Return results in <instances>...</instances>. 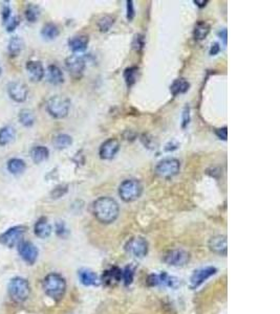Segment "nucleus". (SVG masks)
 <instances>
[{
  "label": "nucleus",
  "mask_w": 280,
  "mask_h": 314,
  "mask_svg": "<svg viewBox=\"0 0 280 314\" xmlns=\"http://www.w3.org/2000/svg\"><path fill=\"white\" fill-rule=\"evenodd\" d=\"M127 4V19L128 21H132L134 16H136V10H134V4L132 0H128Z\"/></svg>",
  "instance_id": "41"
},
{
  "label": "nucleus",
  "mask_w": 280,
  "mask_h": 314,
  "mask_svg": "<svg viewBox=\"0 0 280 314\" xmlns=\"http://www.w3.org/2000/svg\"><path fill=\"white\" fill-rule=\"evenodd\" d=\"M67 190H69V186H65V184H61V186H56L53 190V192H52V197L55 198V199L60 198V197L64 196L67 193Z\"/></svg>",
  "instance_id": "36"
},
{
  "label": "nucleus",
  "mask_w": 280,
  "mask_h": 314,
  "mask_svg": "<svg viewBox=\"0 0 280 314\" xmlns=\"http://www.w3.org/2000/svg\"><path fill=\"white\" fill-rule=\"evenodd\" d=\"M132 46L137 52L142 50L144 48V46H145L144 36L143 35H136V36H134V39H133V42H132Z\"/></svg>",
  "instance_id": "37"
},
{
  "label": "nucleus",
  "mask_w": 280,
  "mask_h": 314,
  "mask_svg": "<svg viewBox=\"0 0 280 314\" xmlns=\"http://www.w3.org/2000/svg\"><path fill=\"white\" fill-rule=\"evenodd\" d=\"M133 276H134V270L132 266H127L124 272H122V278L124 280V283L126 286L130 285L133 281Z\"/></svg>",
  "instance_id": "35"
},
{
  "label": "nucleus",
  "mask_w": 280,
  "mask_h": 314,
  "mask_svg": "<svg viewBox=\"0 0 280 314\" xmlns=\"http://www.w3.org/2000/svg\"><path fill=\"white\" fill-rule=\"evenodd\" d=\"M78 276H79L80 282L84 286H96L99 284V278L97 274L91 270V269L87 268L80 269L79 272H78Z\"/></svg>",
  "instance_id": "22"
},
{
  "label": "nucleus",
  "mask_w": 280,
  "mask_h": 314,
  "mask_svg": "<svg viewBox=\"0 0 280 314\" xmlns=\"http://www.w3.org/2000/svg\"><path fill=\"white\" fill-rule=\"evenodd\" d=\"M48 82L53 85H61L64 82V74L57 65H50L47 70Z\"/></svg>",
  "instance_id": "21"
},
{
  "label": "nucleus",
  "mask_w": 280,
  "mask_h": 314,
  "mask_svg": "<svg viewBox=\"0 0 280 314\" xmlns=\"http://www.w3.org/2000/svg\"><path fill=\"white\" fill-rule=\"evenodd\" d=\"M114 24H115V18L109 16V15H106L98 21V26H99L101 32H106L111 28V26H114Z\"/></svg>",
  "instance_id": "34"
},
{
  "label": "nucleus",
  "mask_w": 280,
  "mask_h": 314,
  "mask_svg": "<svg viewBox=\"0 0 280 314\" xmlns=\"http://www.w3.org/2000/svg\"><path fill=\"white\" fill-rule=\"evenodd\" d=\"M190 120H191V118H190V108L188 106L185 107L184 111H183V116H182V128H186L189 124H190Z\"/></svg>",
  "instance_id": "40"
},
{
  "label": "nucleus",
  "mask_w": 280,
  "mask_h": 314,
  "mask_svg": "<svg viewBox=\"0 0 280 314\" xmlns=\"http://www.w3.org/2000/svg\"><path fill=\"white\" fill-rule=\"evenodd\" d=\"M26 68L33 82H40L46 74V70H44V67L40 61H28Z\"/></svg>",
  "instance_id": "17"
},
{
  "label": "nucleus",
  "mask_w": 280,
  "mask_h": 314,
  "mask_svg": "<svg viewBox=\"0 0 280 314\" xmlns=\"http://www.w3.org/2000/svg\"><path fill=\"white\" fill-rule=\"evenodd\" d=\"M34 232L40 239H47L52 234V226L46 217L40 218L34 226Z\"/></svg>",
  "instance_id": "19"
},
{
  "label": "nucleus",
  "mask_w": 280,
  "mask_h": 314,
  "mask_svg": "<svg viewBox=\"0 0 280 314\" xmlns=\"http://www.w3.org/2000/svg\"><path fill=\"white\" fill-rule=\"evenodd\" d=\"M190 259V256L188 252H186L185 250H174L168 252L165 256V263L170 265V266H175V267H180V266H185Z\"/></svg>",
  "instance_id": "14"
},
{
  "label": "nucleus",
  "mask_w": 280,
  "mask_h": 314,
  "mask_svg": "<svg viewBox=\"0 0 280 314\" xmlns=\"http://www.w3.org/2000/svg\"><path fill=\"white\" fill-rule=\"evenodd\" d=\"M24 40H22L20 37H12L9 42V46H8V50L9 54H11V57H17L19 56V54L21 52L22 48H24Z\"/></svg>",
  "instance_id": "31"
},
{
  "label": "nucleus",
  "mask_w": 280,
  "mask_h": 314,
  "mask_svg": "<svg viewBox=\"0 0 280 314\" xmlns=\"http://www.w3.org/2000/svg\"><path fill=\"white\" fill-rule=\"evenodd\" d=\"M8 94L17 103H24L28 98L29 88L28 86L19 81L11 82L8 85Z\"/></svg>",
  "instance_id": "9"
},
{
  "label": "nucleus",
  "mask_w": 280,
  "mask_h": 314,
  "mask_svg": "<svg viewBox=\"0 0 280 314\" xmlns=\"http://www.w3.org/2000/svg\"><path fill=\"white\" fill-rule=\"evenodd\" d=\"M215 134H216L217 138H218L219 140H227V138H228V128H227V127H223V128L216 129V130H215Z\"/></svg>",
  "instance_id": "43"
},
{
  "label": "nucleus",
  "mask_w": 280,
  "mask_h": 314,
  "mask_svg": "<svg viewBox=\"0 0 280 314\" xmlns=\"http://www.w3.org/2000/svg\"><path fill=\"white\" fill-rule=\"evenodd\" d=\"M11 13H12V10H11V8L9 6H5L3 8V13H2L4 24H7L8 21L11 19Z\"/></svg>",
  "instance_id": "42"
},
{
  "label": "nucleus",
  "mask_w": 280,
  "mask_h": 314,
  "mask_svg": "<svg viewBox=\"0 0 280 314\" xmlns=\"http://www.w3.org/2000/svg\"><path fill=\"white\" fill-rule=\"evenodd\" d=\"M219 52H220L219 44H218V43H213V44H212V46H211V48H210L209 54H210L211 56H216Z\"/></svg>",
  "instance_id": "45"
},
{
  "label": "nucleus",
  "mask_w": 280,
  "mask_h": 314,
  "mask_svg": "<svg viewBox=\"0 0 280 314\" xmlns=\"http://www.w3.org/2000/svg\"><path fill=\"white\" fill-rule=\"evenodd\" d=\"M16 136V130L13 126L8 125L0 129V146L5 147V146L12 142Z\"/></svg>",
  "instance_id": "25"
},
{
  "label": "nucleus",
  "mask_w": 280,
  "mask_h": 314,
  "mask_svg": "<svg viewBox=\"0 0 280 314\" xmlns=\"http://www.w3.org/2000/svg\"><path fill=\"white\" fill-rule=\"evenodd\" d=\"M208 246L211 252H213L214 254H220V256H226L227 250H228V241L226 236L222 234H217L212 237L209 240Z\"/></svg>",
  "instance_id": "16"
},
{
  "label": "nucleus",
  "mask_w": 280,
  "mask_h": 314,
  "mask_svg": "<svg viewBox=\"0 0 280 314\" xmlns=\"http://www.w3.org/2000/svg\"><path fill=\"white\" fill-rule=\"evenodd\" d=\"M8 292L11 300L19 304V302H24L28 300L31 294V287L26 278L17 276L10 281Z\"/></svg>",
  "instance_id": "3"
},
{
  "label": "nucleus",
  "mask_w": 280,
  "mask_h": 314,
  "mask_svg": "<svg viewBox=\"0 0 280 314\" xmlns=\"http://www.w3.org/2000/svg\"><path fill=\"white\" fill-rule=\"evenodd\" d=\"M88 43H89L88 36H86V35H78V36L72 37L69 40V46H70V48L74 52L79 54V52H84L87 48Z\"/></svg>",
  "instance_id": "20"
},
{
  "label": "nucleus",
  "mask_w": 280,
  "mask_h": 314,
  "mask_svg": "<svg viewBox=\"0 0 280 314\" xmlns=\"http://www.w3.org/2000/svg\"><path fill=\"white\" fill-rule=\"evenodd\" d=\"M210 26L206 21H198L194 26L193 30V37L196 41H203L207 38L210 32Z\"/></svg>",
  "instance_id": "26"
},
{
  "label": "nucleus",
  "mask_w": 280,
  "mask_h": 314,
  "mask_svg": "<svg viewBox=\"0 0 280 314\" xmlns=\"http://www.w3.org/2000/svg\"><path fill=\"white\" fill-rule=\"evenodd\" d=\"M149 285L156 286V285H164L170 288H176L180 284L178 278L167 274L166 272H162L161 274H151L149 276Z\"/></svg>",
  "instance_id": "15"
},
{
  "label": "nucleus",
  "mask_w": 280,
  "mask_h": 314,
  "mask_svg": "<svg viewBox=\"0 0 280 314\" xmlns=\"http://www.w3.org/2000/svg\"><path fill=\"white\" fill-rule=\"evenodd\" d=\"M71 108V100L62 96H55L47 103L49 114L54 118H64L67 116Z\"/></svg>",
  "instance_id": "5"
},
{
  "label": "nucleus",
  "mask_w": 280,
  "mask_h": 314,
  "mask_svg": "<svg viewBox=\"0 0 280 314\" xmlns=\"http://www.w3.org/2000/svg\"><path fill=\"white\" fill-rule=\"evenodd\" d=\"M181 170V162L176 158H165L155 166V173L163 178H171Z\"/></svg>",
  "instance_id": "7"
},
{
  "label": "nucleus",
  "mask_w": 280,
  "mask_h": 314,
  "mask_svg": "<svg viewBox=\"0 0 280 314\" xmlns=\"http://www.w3.org/2000/svg\"><path fill=\"white\" fill-rule=\"evenodd\" d=\"M56 232H57L59 237H62V238H64L65 236H67V234H69V230H67L64 222H62V221L57 222V224H56Z\"/></svg>",
  "instance_id": "39"
},
{
  "label": "nucleus",
  "mask_w": 280,
  "mask_h": 314,
  "mask_svg": "<svg viewBox=\"0 0 280 314\" xmlns=\"http://www.w3.org/2000/svg\"><path fill=\"white\" fill-rule=\"evenodd\" d=\"M122 280V270L118 267H113L104 272L101 281L106 286H116Z\"/></svg>",
  "instance_id": "18"
},
{
  "label": "nucleus",
  "mask_w": 280,
  "mask_h": 314,
  "mask_svg": "<svg viewBox=\"0 0 280 314\" xmlns=\"http://www.w3.org/2000/svg\"><path fill=\"white\" fill-rule=\"evenodd\" d=\"M178 147H180V144H178L177 142H168V144H166L165 151H167V152H172V151L176 150Z\"/></svg>",
  "instance_id": "44"
},
{
  "label": "nucleus",
  "mask_w": 280,
  "mask_h": 314,
  "mask_svg": "<svg viewBox=\"0 0 280 314\" xmlns=\"http://www.w3.org/2000/svg\"><path fill=\"white\" fill-rule=\"evenodd\" d=\"M59 34L60 30L58 26L55 24H52V22L44 24L41 30V36L46 40H54L59 36Z\"/></svg>",
  "instance_id": "30"
},
{
  "label": "nucleus",
  "mask_w": 280,
  "mask_h": 314,
  "mask_svg": "<svg viewBox=\"0 0 280 314\" xmlns=\"http://www.w3.org/2000/svg\"><path fill=\"white\" fill-rule=\"evenodd\" d=\"M18 252L21 256V259L24 260L27 264L33 265L38 259V248L36 245H34L32 242L29 241H22L18 245Z\"/></svg>",
  "instance_id": "8"
},
{
  "label": "nucleus",
  "mask_w": 280,
  "mask_h": 314,
  "mask_svg": "<svg viewBox=\"0 0 280 314\" xmlns=\"http://www.w3.org/2000/svg\"><path fill=\"white\" fill-rule=\"evenodd\" d=\"M65 66L74 78H80L86 67L85 59L79 54H72L65 60Z\"/></svg>",
  "instance_id": "10"
},
{
  "label": "nucleus",
  "mask_w": 280,
  "mask_h": 314,
  "mask_svg": "<svg viewBox=\"0 0 280 314\" xmlns=\"http://www.w3.org/2000/svg\"><path fill=\"white\" fill-rule=\"evenodd\" d=\"M50 156V151L44 146H36L31 150V158L35 164H41L47 160Z\"/></svg>",
  "instance_id": "23"
},
{
  "label": "nucleus",
  "mask_w": 280,
  "mask_h": 314,
  "mask_svg": "<svg viewBox=\"0 0 280 314\" xmlns=\"http://www.w3.org/2000/svg\"><path fill=\"white\" fill-rule=\"evenodd\" d=\"M218 36L220 37V39H222V41H223V43L225 44H227V38H228V32H227V30L226 28H223V30H221L219 32H218Z\"/></svg>",
  "instance_id": "46"
},
{
  "label": "nucleus",
  "mask_w": 280,
  "mask_h": 314,
  "mask_svg": "<svg viewBox=\"0 0 280 314\" xmlns=\"http://www.w3.org/2000/svg\"><path fill=\"white\" fill-rule=\"evenodd\" d=\"M25 16H26V19L29 22H31V24L36 22L40 16L39 6H37L35 4H29L25 10Z\"/></svg>",
  "instance_id": "33"
},
{
  "label": "nucleus",
  "mask_w": 280,
  "mask_h": 314,
  "mask_svg": "<svg viewBox=\"0 0 280 314\" xmlns=\"http://www.w3.org/2000/svg\"><path fill=\"white\" fill-rule=\"evenodd\" d=\"M0 76H2V67H0Z\"/></svg>",
  "instance_id": "48"
},
{
  "label": "nucleus",
  "mask_w": 280,
  "mask_h": 314,
  "mask_svg": "<svg viewBox=\"0 0 280 314\" xmlns=\"http://www.w3.org/2000/svg\"><path fill=\"white\" fill-rule=\"evenodd\" d=\"M190 88L189 82L184 78H176L173 81V83L170 85V92L173 96H177L178 94H186Z\"/></svg>",
  "instance_id": "24"
},
{
  "label": "nucleus",
  "mask_w": 280,
  "mask_h": 314,
  "mask_svg": "<svg viewBox=\"0 0 280 314\" xmlns=\"http://www.w3.org/2000/svg\"><path fill=\"white\" fill-rule=\"evenodd\" d=\"M19 24H20V18L19 17H17V16L11 17V19L8 21V24H6L7 26V32H14Z\"/></svg>",
  "instance_id": "38"
},
{
  "label": "nucleus",
  "mask_w": 280,
  "mask_h": 314,
  "mask_svg": "<svg viewBox=\"0 0 280 314\" xmlns=\"http://www.w3.org/2000/svg\"><path fill=\"white\" fill-rule=\"evenodd\" d=\"M126 250L137 258H144L148 254V242L143 237H134L126 244Z\"/></svg>",
  "instance_id": "11"
},
{
  "label": "nucleus",
  "mask_w": 280,
  "mask_h": 314,
  "mask_svg": "<svg viewBox=\"0 0 280 314\" xmlns=\"http://www.w3.org/2000/svg\"><path fill=\"white\" fill-rule=\"evenodd\" d=\"M28 230L27 226H17L9 228L4 234H0V243L9 248H13L18 246L22 241Z\"/></svg>",
  "instance_id": "6"
},
{
  "label": "nucleus",
  "mask_w": 280,
  "mask_h": 314,
  "mask_svg": "<svg viewBox=\"0 0 280 314\" xmlns=\"http://www.w3.org/2000/svg\"><path fill=\"white\" fill-rule=\"evenodd\" d=\"M193 2H194L198 8H205V6H207V4H209L208 0H200V2H199V0H194Z\"/></svg>",
  "instance_id": "47"
},
{
  "label": "nucleus",
  "mask_w": 280,
  "mask_h": 314,
  "mask_svg": "<svg viewBox=\"0 0 280 314\" xmlns=\"http://www.w3.org/2000/svg\"><path fill=\"white\" fill-rule=\"evenodd\" d=\"M72 144H73L72 136H69V134H64V133L58 134V136H56L53 140L54 147L58 150H63V149L69 148Z\"/></svg>",
  "instance_id": "29"
},
{
  "label": "nucleus",
  "mask_w": 280,
  "mask_h": 314,
  "mask_svg": "<svg viewBox=\"0 0 280 314\" xmlns=\"http://www.w3.org/2000/svg\"><path fill=\"white\" fill-rule=\"evenodd\" d=\"M7 166H8L9 172L13 175L22 174L27 169V164H26L25 160H22L20 158H11L8 162Z\"/></svg>",
  "instance_id": "27"
},
{
  "label": "nucleus",
  "mask_w": 280,
  "mask_h": 314,
  "mask_svg": "<svg viewBox=\"0 0 280 314\" xmlns=\"http://www.w3.org/2000/svg\"><path fill=\"white\" fill-rule=\"evenodd\" d=\"M93 214L99 222L110 224L118 219L120 208L115 199L110 197H100L93 204Z\"/></svg>",
  "instance_id": "1"
},
{
  "label": "nucleus",
  "mask_w": 280,
  "mask_h": 314,
  "mask_svg": "<svg viewBox=\"0 0 280 314\" xmlns=\"http://www.w3.org/2000/svg\"><path fill=\"white\" fill-rule=\"evenodd\" d=\"M120 150V142L117 138H108L101 144L99 155L102 160H113Z\"/></svg>",
  "instance_id": "13"
},
{
  "label": "nucleus",
  "mask_w": 280,
  "mask_h": 314,
  "mask_svg": "<svg viewBox=\"0 0 280 314\" xmlns=\"http://www.w3.org/2000/svg\"><path fill=\"white\" fill-rule=\"evenodd\" d=\"M217 272L215 267H205L197 269L193 272V274L190 278V287L191 289H196L199 287L204 282H206L209 278L214 276Z\"/></svg>",
  "instance_id": "12"
},
{
  "label": "nucleus",
  "mask_w": 280,
  "mask_h": 314,
  "mask_svg": "<svg viewBox=\"0 0 280 314\" xmlns=\"http://www.w3.org/2000/svg\"><path fill=\"white\" fill-rule=\"evenodd\" d=\"M143 193V186L138 179H126L119 186V195L125 202L138 200Z\"/></svg>",
  "instance_id": "4"
},
{
  "label": "nucleus",
  "mask_w": 280,
  "mask_h": 314,
  "mask_svg": "<svg viewBox=\"0 0 280 314\" xmlns=\"http://www.w3.org/2000/svg\"><path fill=\"white\" fill-rule=\"evenodd\" d=\"M42 287L48 296L56 302H59L65 294L66 282L62 276L58 274H50L44 278Z\"/></svg>",
  "instance_id": "2"
},
{
  "label": "nucleus",
  "mask_w": 280,
  "mask_h": 314,
  "mask_svg": "<svg viewBox=\"0 0 280 314\" xmlns=\"http://www.w3.org/2000/svg\"><path fill=\"white\" fill-rule=\"evenodd\" d=\"M139 76V67L131 66L129 68H126L124 72V78L128 87H131L138 80Z\"/></svg>",
  "instance_id": "32"
},
{
  "label": "nucleus",
  "mask_w": 280,
  "mask_h": 314,
  "mask_svg": "<svg viewBox=\"0 0 280 314\" xmlns=\"http://www.w3.org/2000/svg\"><path fill=\"white\" fill-rule=\"evenodd\" d=\"M18 120L20 124L25 127H32L35 124L36 116L31 109H22L18 114Z\"/></svg>",
  "instance_id": "28"
}]
</instances>
